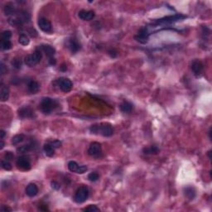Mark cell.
I'll return each mask as SVG.
<instances>
[{"label": "cell", "instance_id": "1", "mask_svg": "<svg viewBox=\"0 0 212 212\" xmlns=\"http://www.w3.org/2000/svg\"><path fill=\"white\" fill-rule=\"evenodd\" d=\"M187 18V16L182 15V14H176L173 16H167L164 18H160V19H157V20L152 22V25L157 26V25H167V24H171V23H176L178 21L183 20Z\"/></svg>", "mask_w": 212, "mask_h": 212}, {"label": "cell", "instance_id": "2", "mask_svg": "<svg viewBox=\"0 0 212 212\" xmlns=\"http://www.w3.org/2000/svg\"><path fill=\"white\" fill-rule=\"evenodd\" d=\"M56 106H57V102L55 99L49 98V97L43 98L40 104V108L42 111L46 114H51Z\"/></svg>", "mask_w": 212, "mask_h": 212}, {"label": "cell", "instance_id": "3", "mask_svg": "<svg viewBox=\"0 0 212 212\" xmlns=\"http://www.w3.org/2000/svg\"><path fill=\"white\" fill-rule=\"evenodd\" d=\"M42 51H41L40 49H36V51L33 54H30L25 57L24 59V62L27 66H36L37 64H38L42 60Z\"/></svg>", "mask_w": 212, "mask_h": 212}, {"label": "cell", "instance_id": "4", "mask_svg": "<svg viewBox=\"0 0 212 212\" xmlns=\"http://www.w3.org/2000/svg\"><path fill=\"white\" fill-rule=\"evenodd\" d=\"M89 197V189L86 187H81L74 196V201L78 204L83 203L88 199Z\"/></svg>", "mask_w": 212, "mask_h": 212}, {"label": "cell", "instance_id": "5", "mask_svg": "<svg viewBox=\"0 0 212 212\" xmlns=\"http://www.w3.org/2000/svg\"><path fill=\"white\" fill-rule=\"evenodd\" d=\"M98 134H101L104 137H110L114 134V129L111 126V124L104 123V124H98Z\"/></svg>", "mask_w": 212, "mask_h": 212}, {"label": "cell", "instance_id": "6", "mask_svg": "<svg viewBox=\"0 0 212 212\" xmlns=\"http://www.w3.org/2000/svg\"><path fill=\"white\" fill-rule=\"evenodd\" d=\"M150 33H149L148 30L146 27L144 28H142L139 31V33L137 34L135 37H134V39L139 42L142 43V44H145L148 42V38Z\"/></svg>", "mask_w": 212, "mask_h": 212}, {"label": "cell", "instance_id": "7", "mask_svg": "<svg viewBox=\"0 0 212 212\" xmlns=\"http://www.w3.org/2000/svg\"><path fill=\"white\" fill-rule=\"evenodd\" d=\"M57 84H58L59 88L61 89L63 92H69L73 87V84H72L71 80H69L67 78H64V77L58 79L57 80Z\"/></svg>", "mask_w": 212, "mask_h": 212}, {"label": "cell", "instance_id": "8", "mask_svg": "<svg viewBox=\"0 0 212 212\" xmlns=\"http://www.w3.org/2000/svg\"><path fill=\"white\" fill-rule=\"evenodd\" d=\"M101 152H102V148H101L100 144H99L97 142H94L91 144L88 149V154L90 156L93 157H99L100 156Z\"/></svg>", "mask_w": 212, "mask_h": 212}, {"label": "cell", "instance_id": "9", "mask_svg": "<svg viewBox=\"0 0 212 212\" xmlns=\"http://www.w3.org/2000/svg\"><path fill=\"white\" fill-rule=\"evenodd\" d=\"M17 167L23 171H28L31 169V163L27 157H19L17 160Z\"/></svg>", "mask_w": 212, "mask_h": 212}, {"label": "cell", "instance_id": "10", "mask_svg": "<svg viewBox=\"0 0 212 212\" xmlns=\"http://www.w3.org/2000/svg\"><path fill=\"white\" fill-rule=\"evenodd\" d=\"M38 27L41 30L44 32V33H51L52 30V26L51 23L48 19L45 18H39V20L38 22Z\"/></svg>", "mask_w": 212, "mask_h": 212}, {"label": "cell", "instance_id": "11", "mask_svg": "<svg viewBox=\"0 0 212 212\" xmlns=\"http://www.w3.org/2000/svg\"><path fill=\"white\" fill-rule=\"evenodd\" d=\"M66 46L72 53H76L81 49V44L75 38H69L66 40Z\"/></svg>", "mask_w": 212, "mask_h": 212}, {"label": "cell", "instance_id": "12", "mask_svg": "<svg viewBox=\"0 0 212 212\" xmlns=\"http://www.w3.org/2000/svg\"><path fill=\"white\" fill-rule=\"evenodd\" d=\"M18 115L22 119H33V117H35L34 111L29 107H22L18 109Z\"/></svg>", "mask_w": 212, "mask_h": 212}, {"label": "cell", "instance_id": "13", "mask_svg": "<svg viewBox=\"0 0 212 212\" xmlns=\"http://www.w3.org/2000/svg\"><path fill=\"white\" fill-rule=\"evenodd\" d=\"M204 70V65L199 60H195L192 63V71L194 73L195 76H200L203 72Z\"/></svg>", "mask_w": 212, "mask_h": 212}, {"label": "cell", "instance_id": "14", "mask_svg": "<svg viewBox=\"0 0 212 212\" xmlns=\"http://www.w3.org/2000/svg\"><path fill=\"white\" fill-rule=\"evenodd\" d=\"M25 192L27 196L29 197H34L37 196L38 193V186L34 183H30L26 187Z\"/></svg>", "mask_w": 212, "mask_h": 212}, {"label": "cell", "instance_id": "15", "mask_svg": "<svg viewBox=\"0 0 212 212\" xmlns=\"http://www.w3.org/2000/svg\"><path fill=\"white\" fill-rule=\"evenodd\" d=\"M78 17L81 20L84 21H91L95 18V13L93 11H86L81 10L79 12Z\"/></svg>", "mask_w": 212, "mask_h": 212}, {"label": "cell", "instance_id": "16", "mask_svg": "<svg viewBox=\"0 0 212 212\" xmlns=\"http://www.w3.org/2000/svg\"><path fill=\"white\" fill-rule=\"evenodd\" d=\"M41 48H42V51L46 55L48 58L53 57L54 55H55V53H56V49L50 45H42L41 46Z\"/></svg>", "mask_w": 212, "mask_h": 212}, {"label": "cell", "instance_id": "17", "mask_svg": "<svg viewBox=\"0 0 212 212\" xmlns=\"http://www.w3.org/2000/svg\"><path fill=\"white\" fill-rule=\"evenodd\" d=\"M40 90V84L35 81H30L28 84V91L30 94L38 93Z\"/></svg>", "mask_w": 212, "mask_h": 212}, {"label": "cell", "instance_id": "18", "mask_svg": "<svg viewBox=\"0 0 212 212\" xmlns=\"http://www.w3.org/2000/svg\"><path fill=\"white\" fill-rule=\"evenodd\" d=\"M9 98V89L8 86H3L0 91V99L2 102H5Z\"/></svg>", "mask_w": 212, "mask_h": 212}, {"label": "cell", "instance_id": "19", "mask_svg": "<svg viewBox=\"0 0 212 212\" xmlns=\"http://www.w3.org/2000/svg\"><path fill=\"white\" fill-rule=\"evenodd\" d=\"M184 195L187 199L193 200L196 197V190L192 187H187L184 189Z\"/></svg>", "mask_w": 212, "mask_h": 212}, {"label": "cell", "instance_id": "20", "mask_svg": "<svg viewBox=\"0 0 212 212\" xmlns=\"http://www.w3.org/2000/svg\"><path fill=\"white\" fill-rule=\"evenodd\" d=\"M119 108H120V110L122 112H124V113H129V112L132 111V109H134V105L130 102L124 101V102H123L120 104Z\"/></svg>", "mask_w": 212, "mask_h": 212}, {"label": "cell", "instance_id": "21", "mask_svg": "<svg viewBox=\"0 0 212 212\" xmlns=\"http://www.w3.org/2000/svg\"><path fill=\"white\" fill-rule=\"evenodd\" d=\"M43 151L47 157H52L55 154V148L51 145L49 143L44 144L43 146Z\"/></svg>", "mask_w": 212, "mask_h": 212}, {"label": "cell", "instance_id": "22", "mask_svg": "<svg viewBox=\"0 0 212 212\" xmlns=\"http://www.w3.org/2000/svg\"><path fill=\"white\" fill-rule=\"evenodd\" d=\"M3 12H4V14L6 16H13L17 13L14 6H13L10 3H8L7 5H5V7L3 8Z\"/></svg>", "mask_w": 212, "mask_h": 212}, {"label": "cell", "instance_id": "23", "mask_svg": "<svg viewBox=\"0 0 212 212\" xmlns=\"http://www.w3.org/2000/svg\"><path fill=\"white\" fill-rule=\"evenodd\" d=\"M34 148H35V146H34L33 144H26V145H23V146L18 147L17 148V151L18 152H21V153H24V152H27L30 151V150H33Z\"/></svg>", "mask_w": 212, "mask_h": 212}, {"label": "cell", "instance_id": "24", "mask_svg": "<svg viewBox=\"0 0 212 212\" xmlns=\"http://www.w3.org/2000/svg\"><path fill=\"white\" fill-rule=\"evenodd\" d=\"M143 152L144 154H157L159 152V149L156 146L146 147L143 149Z\"/></svg>", "mask_w": 212, "mask_h": 212}, {"label": "cell", "instance_id": "25", "mask_svg": "<svg viewBox=\"0 0 212 212\" xmlns=\"http://www.w3.org/2000/svg\"><path fill=\"white\" fill-rule=\"evenodd\" d=\"M25 139V136L23 134H17L12 139V144L13 145H18V144L23 143Z\"/></svg>", "mask_w": 212, "mask_h": 212}, {"label": "cell", "instance_id": "26", "mask_svg": "<svg viewBox=\"0 0 212 212\" xmlns=\"http://www.w3.org/2000/svg\"><path fill=\"white\" fill-rule=\"evenodd\" d=\"M18 42L22 46H28L30 43V39L26 34H21L18 38Z\"/></svg>", "mask_w": 212, "mask_h": 212}, {"label": "cell", "instance_id": "27", "mask_svg": "<svg viewBox=\"0 0 212 212\" xmlns=\"http://www.w3.org/2000/svg\"><path fill=\"white\" fill-rule=\"evenodd\" d=\"M12 42L10 40H2L1 41V48L3 51H8L10 50L12 48Z\"/></svg>", "mask_w": 212, "mask_h": 212}, {"label": "cell", "instance_id": "28", "mask_svg": "<svg viewBox=\"0 0 212 212\" xmlns=\"http://www.w3.org/2000/svg\"><path fill=\"white\" fill-rule=\"evenodd\" d=\"M79 166L78 163L76 162H74V161H71V162H69L68 163V169L71 171V172H77V171H78L79 169Z\"/></svg>", "mask_w": 212, "mask_h": 212}, {"label": "cell", "instance_id": "29", "mask_svg": "<svg viewBox=\"0 0 212 212\" xmlns=\"http://www.w3.org/2000/svg\"><path fill=\"white\" fill-rule=\"evenodd\" d=\"M1 165H2V167L3 169L6 170V171H10L12 169V164H11L10 161H8V160H2L1 162Z\"/></svg>", "mask_w": 212, "mask_h": 212}, {"label": "cell", "instance_id": "30", "mask_svg": "<svg viewBox=\"0 0 212 212\" xmlns=\"http://www.w3.org/2000/svg\"><path fill=\"white\" fill-rule=\"evenodd\" d=\"M99 177V176L98 173L95 172H91V173L88 175V179L90 180L91 182H93L98 181Z\"/></svg>", "mask_w": 212, "mask_h": 212}, {"label": "cell", "instance_id": "31", "mask_svg": "<svg viewBox=\"0 0 212 212\" xmlns=\"http://www.w3.org/2000/svg\"><path fill=\"white\" fill-rule=\"evenodd\" d=\"M12 37V33L11 31H4L2 33V35H1V38H2V40H9Z\"/></svg>", "mask_w": 212, "mask_h": 212}, {"label": "cell", "instance_id": "32", "mask_svg": "<svg viewBox=\"0 0 212 212\" xmlns=\"http://www.w3.org/2000/svg\"><path fill=\"white\" fill-rule=\"evenodd\" d=\"M12 65H13L14 68L20 69L22 67V61H21L20 59L18 58L13 59V61H12Z\"/></svg>", "mask_w": 212, "mask_h": 212}, {"label": "cell", "instance_id": "33", "mask_svg": "<svg viewBox=\"0 0 212 212\" xmlns=\"http://www.w3.org/2000/svg\"><path fill=\"white\" fill-rule=\"evenodd\" d=\"M84 211H88V212H97L99 211V209L96 205H90V206L86 207L85 209L83 210Z\"/></svg>", "mask_w": 212, "mask_h": 212}, {"label": "cell", "instance_id": "34", "mask_svg": "<svg viewBox=\"0 0 212 212\" xmlns=\"http://www.w3.org/2000/svg\"><path fill=\"white\" fill-rule=\"evenodd\" d=\"M13 157H14V155H13L12 152H5V153H4V159L8 160V161H11V160H13Z\"/></svg>", "mask_w": 212, "mask_h": 212}, {"label": "cell", "instance_id": "35", "mask_svg": "<svg viewBox=\"0 0 212 212\" xmlns=\"http://www.w3.org/2000/svg\"><path fill=\"white\" fill-rule=\"evenodd\" d=\"M49 144H50L54 148H60V147L61 146V142L59 141V140H54V141L50 142Z\"/></svg>", "mask_w": 212, "mask_h": 212}, {"label": "cell", "instance_id": "36", "mask_svg": "<svg viewBox=\"0 0 212 212\" xmlns=\"http://www.w3.org/2000/svg\"><path fill=\"white\" fill-rule=\"evenodd\" d=\"M87 169H88V168H87L86 166L82 165V166H80V167H79V169L76 173H78V174H83V173H85V172L87 171Z\"/></svg>", "mask_w": 212, "mask_h": 212}, {"label": "cell", "instance_id": "37", "mask_svg": "<svg viewBox=\"0 0 212 212\" xmlns=\"http://www.w3.org/2000/svg\"><path fill=\"white\" fill-rule=\"evenodd\" d=\"M51 187H52L53 189H55V190H59L60 188H61L60 184H59L58 182H55V181H53V182H51Z\"/></svg>", "mask_w": 212, "mask_h": 212}, {"label": "cell", "instance_id": "38", "mask_svg": "<svg viewBox=\"0 0 212 212\" xmlns=\"http://www.w3.org/2000/svg\"><path fill=\"white\" fill-rule=\"evenodd\" d=\"M0 210L3 212H8V211H11L12 210L9 207L6 206V205H2V207L0 208Z\"/></svg>", "mask_w": 212, "mask_h": 212}, {"label": "cell", "instance_id": "39", "mask_svg": "<svg viewBox=\"0 0 212 212\" xmlns=\"http://www.w3.org/2000/svg\"><path fill=\"white\" fill-rule=\"evenodd\" d=\"M6 68H5V66L3 65V63H1V65H0V72H1V75L3 76V74H5L6 72Z\"/></svg>", "mask_w": 212, "mask_h": 212}, {"label": "cell", "instance_id": "40", "mask_svg": "<svg viewBox=\"0 0 212 212\" xmlns=\"http://www.w3.org/2000/svg\"><path fill=\"white\" fill-rule=\"evenodd\" d=\"M49 63H50V65H51V66H54V65H56V59L54 58V57L49 58Z\"/></svg>", "mask_w": 212, "mask_h": 212}, {"label": "cell", "instance_id": "41", "mask_svg": "<svg viewBox=\"0 0 212 212\" xmlns=\"http://www.w3.org/2000/svg\"><path fill=\"white\" fill-rule=\"evenodd\" d=\"M5 131L4 130H0V139H3V138L5 137Z\"/></svg>", "mask_w": 212, "mask_h": 212}, {"label": "cell", "instance_id": "42", "mask_svg": "<svg viewBox=\"0 0 212 212\" xmlns=\"http://www.w3.org/2000/svg\"><path fill=\"white\" fill-rule=\"evenodd\" d=\"M3 147H4V143H3V139L1 140V143H0V149H3Z\"/></svg>", "mask_w": 212, "mask_h": 212}, {"label": "cell", "instance_id": "43", "mask_svg": "<svg viewBox=\"0 0 212 212\" xmlns=\"http://www.w3.org/2000/svg\"><path fill=\"white\" fill-rule=\"evenodd\" d=\"M210 153H211V151L208 152V155H209V158L211 159V156H210Z\"/></svg>", "mask_w": 212, "mask_h": 212}]
</instances>
